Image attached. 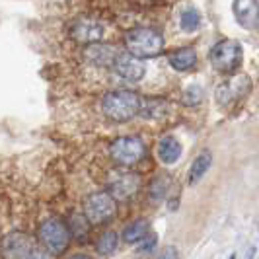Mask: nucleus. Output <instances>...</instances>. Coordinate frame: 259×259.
I'll list each match as a JSON object with an SVG mask.
<instances>
[{
	"label": "nucleus",
	"instance_id": "nucleus-2",
	"mask_svg": "<svg viewBox=\"0 0 259 259\" xmlns=\"http://www.w3.org/2000/svg\"><path fill=\"white\" fill-rule=\"evenodd\" d=\"M125 47H127V53L137 59H150L162 53L164 37L156 29L137 27L125 35Z\"/></svg>",
	"mask_w": 259,
	"mask_h": 259
},
{
	"label": "nucleus",
	"instance_id": "nucleus-28",
	"mask_svg": "<svg viewBox=\"0 0 259 259\" xmlns=\"http://www.w3.org/2000/svg\"><path fill=\"white\" fill-rule=\"evenodd\" d=\"M68 259H92L90 255H86V253H76V255H72V257Z\"/></svg>",
	"mask_w": 259,
	"mask_h": 259
},
{
	"label": "nucleus",
	"instance_id": "nucleus-8",
	"mask_svg": "<svg viewBox=\"0 0 259 259\" xmlns=\"http://www.w3.org/2000/svg\"><path fill=\"white\" fill-rule=\"evenodd\" d=\"M141 180L135 171L131 169H115L107 178V193L111 195L115 201H127L139 191Z\"/></svg>",
	"mask_w": 259,
	"mask_h": 259
},
{
	"label": "nucleus",
	"instance_id": "nucleus-30",
	"mask_svg": "<svg viewBox=\"0 0 259 259\" xmlns=\"http://www.w3.org/2000/svg\"><path fill=\"white\" fill-rule=\"evenodd\" d=\"M0 259H2V249H0Z\"/></svg>",
	"mask_w": 259,
	"mask_h": 259
},
{
	"label": "nucleus",
	"instance_id": "nucleus-25",
	"mask_svg": "<svg viewBox=\"0 0 259 259\" xmlns=\"http://www.w3.org/2000/svg\"><path fill=\"white\" fill-rule=\"evenodd\" d=\"M156 259H180V253H178V247L174 246H166L162 249V253Z\"/></svg>",
	"mask_w": 259,
	"mask_h": 259
},
{
	"label": "nucleus",
	"instance_id": "nucleus-5",
	"mask_svg": "<svg viewBox=\"0 0 259 259\" xmlns=\"http://www.w3.org/2000/svg\"><path fill=\"white\" fill-rule=\"evenodd\" d=\"M115 199L107 191L90 193L84 201V217L90 224H105L115 217Z\"/></svg>",
	"mask_w": 259,
	"mask_h": 259
},
{
	"label": "nucleus",
	"instance_id": "nucleus-14",
	"mask_svg": "<svg viewBox=\"0 0 259 259\" xmlns=\"http://www.w3.org/2000/svg\"><path fill=\"white\" fill-rule=\"evenodd\" d=\"M180 156H182V144L176 137L166 135V137L160 139V143H158V158H160V162L176 164L180 160Z\"/></svg>",
	"mask_w": 259,
	"mask_h": 259
},
{
	"label": "nucleus",
	"instance_id": "nucleus-12",
	"mask_svg": "<svg viewBox=\"0 0 259 259\" xmlns=\"http://www.w3.org/2000/svg\"><path fill=\"white\" fill-rule=\"evenodd\" d=\"M234 18L247 31H259V0H234Z\"/></svg>",
	"mask_w": 259,
	"mask_h": 259
},
{
	"label": "nucleus",
	"instance_id": "nucleus-27",
	"mask_svg": "<svg viewBox=\"0 0 259 259\" xmlns=\"http://www.w3.org/2000/svg\"><path fill=\"white\" fill-rule=\"evenodd\" d=\"M255 246H249V249H247V255H246V259H253V255H255Z\"/></svg>",
	"mask_w": 259,
	"mask_h": 259
},
{
	"label": "nucleus",
	"instance_id": "nucleus-1",
	"mask_svg": "<svg viewBox=\"0 0 259 259\" xmlns=\"http://www.w3.org/2000/svg\"><path fill=\"white\" fill-rule=\"evenodd\" d=\"M102 111L113 123H125L141 113V98L131 90H111L102 98Z\"/></svg>",
	"mask_w": 259,
	"mask_h": 259
},
{
	"label": "nucleus",
	"instance_id": "nucleus-21",
	"mask_svg": "<svg viewBox=\"0 0 259 259\" xmlns=\"http://www.w3.org/2000/svg\"><path fill=\"white\" fill-rule=\"evenodd\" d=\"M168 189H169V178L168 176H158V178H154V180L150 182L148 195H150V199H152L154 203H160V201L166 199Z\"/></svg>",
	"mask_w": 259,
	"mask_h": 259
},
{
	"label": "nucleus",
	"instance_id": "nucleus-11",
	"mask_svg": "<svg viewBox=\"0 0 259 259\" xmlns=\"http://www.w3.org/2000/svg\"><path fill=\"white\" fill-rule=\"evenodd\" d=\"M111 68L115 70V74L121 80H127V82H141L146 74V66L143 61L129 55V53H119Z\"/></svg>",
	"mask_w": 259,
	"mask_h": 259
},
{
	"label": "nucleus",
	"instance_id": "nucleus-10",
	"mask_svg": "<svg viewBox=\"0 0 259 259\" xmlns=\"http://www.w3.org/2000/svg\"><path fill=\"white\" fill-rule=\"evenodd\" d=\"M105 35L104 24H100L98 20L92 18H82L76 20L70 26V37L80 45H92V43H100Z\"/></svg>",
	"mask_w": 259,
	"mask_h": 259
},
{
	"label": "nucleus",
	"instance_id": "nucleus-9",
	"mask_svg": "<svg viewBox=\"0 0 259 259\" xmlns=\"http://www.w3.org/2000/svg\"><path fill=\"white\" fill-rule=\"evenodd\" d=\"M0 249H2V259H29L35 247L27 234L10 232L2 238Z\"/></svg>",
	"mask_w": 259,
	"mask_h": 259
},
{
	"label": "nucleus",
	"instance_id": "nucleus-18",
	"mask_svg": "<svg viewBox=\"0 0 259 259\" xmlns=\"http://www.w3.org/2000/svg\"><path fill=\"white\" fill-rule=\"evenodd\" d=\"M168 104L162 100H143L141 98V113L139 115L150 117V119H160L166 115Z\"/></svg>",
	"mask_w": 259,
	"mask_h": 259
},
{
	"label": "nucleus",
	"instance_id": "nucleus-29",
	"mask_svg": "<svg viewBox=\"0 0 259 259\" xmlns=\"http://www.w3.org/2000/svg\"><path fill=\"white\" fill-rule=\"evenodd\" d=\"M228 259H236V255H230V257H228Z\"/></svg>",
	"mask_w": 259,
	"mask_h": 259
},
{
	"label": "nucleus",
	"instance_id": "nucleus-4",
	"mask_svg": "<svg viewBox=\"0 0 259 259\" xmlns=\"http://www.w3.org/2000/svg\"><path fill=\"white\" fill-rule=\"evenodd\" d=\"M242 45L234 39H224V41H219L212 49H210V63L212 66L219 70V72H224V74H230L234 72L240 63H242Z\"/></svg>",
	"mask_w": 259,
	"mask_h": 259
},
{
	"label": "nucleus",
	"instance_id": "nucleus-6",
	"mask_svg": "<svg viewBox=\"0 0 259 259\" xmlns=\"http://www.w3.org/2000/svg\"><path fill=\"white\" fill-rule=\"evenodd\" d=\"M144 143L139 137H119L109 146V154L119 166L131 168L144 158Z\"/></svg>",
	"mask_w": 259,
	"mask_h": 259
},
{
	"label": "nucleus",
	"instance_id": "nucleus-22",
	"mask_svg": "<svg viewBox=\"0 0 259 259\" xmlns=\"http://www.w3.org/2000/svg\"><path fill=\"white\" fill-rule=\"evenodd\" d=\"M180 26H182L183 31H187V33H191V31H197L199 26H201V14L197 8L193 6H189V8H185L180 16Z\"/></svg>",
	"mask_w": 259,
	"mask_h": 259
},
{
	"label": "nucleus",
	"instance_id": "nucleus-13",
	"mask_svg": "<svg viewBox=\"0 0 259 259\" xmlns=\"http://www.w3.org/2000/svg\"><path fill=\"white\" fill-rule=\"evenodd\" d=\"M117 55H119V51L113 49L111 45H107V43H92V45H86L84 59H86L90 65L111 66Z\"/></svg>",
	"mask_w": 259,
	"mask_h": 259
},
{
	"label": "nucleus",
	"instance_id": "nucleus-26",
	"mask_svg": "<svg viewBox=\"0 0 259 259\" xmlns=\"http://www.w3.org/2000/svg\"><path fill=\"white\" fill-rule=\"evenodd\" d=\"M29 259H53L51 253L47 251H41V249H33V253L29 255Z\"/></svg>",
	"mask_w": 259,
	"mask_h": 259
},
{
	"label": "nucleus",
	"instance_id": "nucleus-7",
	"mask_svg": "<svg viewBox=\"0 0 259 259\" xmlns=\"http://www.w3.org/2000/svg\"><path fill=\"white\" fill-rule=\"evenodd\" d=\"M251 90V80L246 74H236V76L224 80L214 92V100L221 107H230L238 104L242 98H246L247 92Z\"/></svg>",
	"mask_w": 259,
	"mask_h": 259
},
{
	"label": "nucleus",
	"instance_id": "nucleus-16",
	"mask_svg": "<svg viewBox=\"0 0 259 259\" xmlns=\"http://www.w3.org/2000/svg\"><path fill=\"white\" fill-rule=\"evenodd\" d=\"M210 164H212V156H210L208 150H203L201 154L195 158L191 168H189V185H195V183L201 182L203 176H205L208 171V168H210Z\"/></svg>",
	"mask_w": 259,
	"mask_h": 259
},
{
	"label": "nucleus",
	"instance_id": "nucleus-24",
	"mask_svg": "<svg viewBox=\"0 0 259 259\" xmlns=\"http://www.w3.org/2000/svg\"><path fill=\"white\" fill-rule=\"evenodd\" d=\"M154 247H156V236L148 232L143 240L139 242V253H150Z\"/></svg>",
	"mask_w": 259,
	"mask_h": 259
},
{
	"label": "nucleus",
	"instance_id": "nucleus-17",
	"mask_svg": "<svg viewBox=\"0 0 259 259\" xmlns=\"http://www.w3.org/2000/svg\"><path fill=\"white\" fill-rule=\"evenodd\" d=\"M146 234H148V222L143 221V219H139V221H133L131 224L125 226V230H123V240H125L127 244H139Z\"/></svg>",
	"mask_w": 259,
	"mask_h": 259
},
{
	"label": "nucleus",
	"instance_id": "nucleus-19",
	"mask_svg": "<svg viewBox=\"0 0 259 259\" xmlns=\"http://www.w3.org/2000/svg\"><path fill=\"white\" fill-rule=\"evenodd\" d=\"M66 228H68L70 236H74V238H78V240H84V238L88 236V230H90V222L86 221V217H84V214L74 212V214L68 219Z\"/></svg>",
	"mask_w": 259,
	"mask_h": 259
},
{
	"label": "nucleus",
	"instance_id": "nucleus-15",
	"mask_svg": "<svg viewBox=\"0 0 259 259\" xmlns=\"http://www.w3.org/2000/svg\"><path fill=\"white\" fill-rule=\"evenodd\" d=\"M168 61L169 65H171V68L183 72V70H189L191 66H195V63H197V53H195L193 47H182V49L171 53L168 57Z\"/></svg>",
	"mask_w": 259,
	"mask_h": 259
},
{
	"label": "nucleus",
	"instance_id": "nucleus-3",
	"mask_svg": "<svg viewBox=\"0 0 259 259\" xmlns=\"http://www.w3.org/2000/svg\"><path fill=\"white\" fill-rule=\"evenodd\" d=\"M37 238L47 253L59 255V253H63L68 247L70 232L66 228V222H63L57 217H47V219H43V221L39 222Z\"/></svg>",
	"mask_w": 259,
	"mask_h": 259
},
{
	"label": "nucleus",
	"instance_id": "nucleus-23",
	"mask_svg": "<svg viewBox=\"0 0 259 259\" xmlns=\"http://www.w3.org/2000/svg\"><path fill=\"white\" fill-rule=\"evenodd\" d=\"M203 102V88L201 86H189L187 90L183 92V104L189 105V107H195Z\"/></svg>",
	"mask_w": 259,
	"mask_h": 259
},
{
	"label": "nucleus",
	"instance_id": "nucleus-20",
	"mask_svg": "<svg viewBox=\"0 0 259 259\" xmlns=\"http://www.w3.org/2000/svg\"><path fill=\"white\" fill-rule=\"evenodd\" d=\"M119 246V234L115 230H105L100 238H98V253H102V255H111L113 251L117 249Z\"/></svg>",
	"mask_w": 259,
	"mask_h": 259
}]
</instances>
